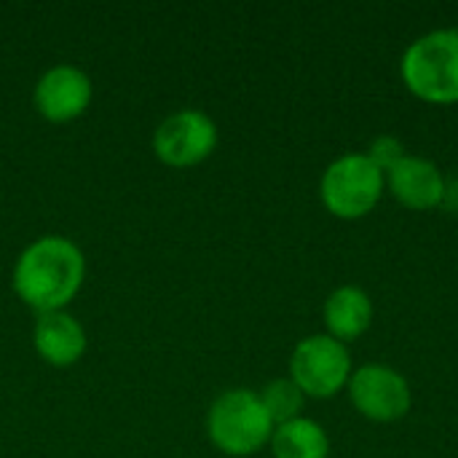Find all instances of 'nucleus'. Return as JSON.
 <instances>
[{
	"label": "nucleus",
	"mask_w": 458,
	"mask_h": 458,
	"mask_svg": "<svg viewBox=\"0 0 458 458\" xmlns=\"http://www.w3.org/2000/svg\"><path fill=\"white\" fill-rule=\"evenodd\" d=\"M86 279V258L67 236H40L21 250L13 263L11 284L16 298L38 314L64 311L81 293Z\"/></svg>",
	"instance_id": "nucleus-1"
},
{
	"label": "nucleus",
	"mask_w": 458,
	"mask_h": 458,
	"mask_svg": "<svg viewBox=\"0 0 458 458\" xmlns=\"http://www.w3.org/2000/svg\"><path fill=\"white\" fill-rule=\"evenodd\" d=\"M405 86L424 102H458V27H440L416 38L400 62Z\"/></svg>",
	"instance_id": "nucleus-2"
},
{
	"label": "nucleus",
	"mask_w": 458,
	"mask_h": 458,
	"mask_svg": "<svg viewBox=\"0 0 458 458\" xmlns=\"http://www.w3.org/2000/svg\"><path fill=\"white\" fill-rule=\"evenodd\" d=\"M207 435L225 456H252L271 443L274 421L258 392L231 389L207 413Z\"/></svg>",
	"instance_id": "nucleus-3"
},
{
	"label": "nucleus",
	"mask_w": 458,
	"mask_h": 458,
	"mask_svg": "<svg viewBox=\"0 0 458 458\" xmlns=\"http://www.w3.org/2000/svg\"><path fill=\"white\" fill-rule=\"evenodd\" d=\"M386 188V174L365 156L346 153L335 158L319 182V196L327 212L341 220H357L376 209Z\"/></svg>",
	"instance_id": "nucleus-4"
},
{
	"label": "nucleus",
	"mask_w": 458,
	"mask_h": 458,
	"mask_svg": "<svg viewBox=\"0 0 458 458\" xmlns=\"http://www.w3.org/2000/svg\"><path fill=\"white\" fill-rule=\"evenodd\" d=\"M354 368L346 344L333 335H309L303 338L290 357V378L301 386L306 397H333L344 386H349Z\"/></svg>",
	"instance_id": "nucleus-5"
},
{
	"label": "nucleus",
	"mask_w": 458,
	"mask_h": 458,
	"mask_svg": "<svg viewBox=\"0 0 458 458\" xmlns=\"http://www.w3.org/2000/svg\"><path fill=\"white\" fill-rule=\"evenodd\" d=\"M217 148V123L204 110H177L153 131V153L166 166H196Z\"/></svg>",
	"instance_id": "nucleus-6"
},
{
	"label": "nucleus",
	"mask_w": 458,
	"mask_h": 458,
	"mask_svg": "<svg viewBox=\"0 0 458 458\" xmlns=\"http://www.w3.org/2000/svg\"><path fill=\"white\" fill-rule=\"evenodd\" d=\"M346 389H349L354 408L365 419L381 421V424L403 419L413 403L411 384L405 381V376L381 362H368L357 368Z\"/></svg>",
	"instance_id": "nucleus-7"
},
{
	"label": "nucleus",
	"mask_w": 458,
	"mask_h": 458,
	"mask_svg": "<svg viewBox=\"0 0 458 458\" xmlns=\"http://www.w3.org/2000/svg\"><path fill=\"white\" fill-rule=\"evenodd\" d=\"M91 97H94L91 78L75 64L48 67L38 78L32 91L35 110L51 123H67L81 118L89 110Z\"/></svg>",
	"instance_id": "nucleus-8"
},
{
	"label": "nucleus",
	"mask_w": 458,
	"mask_h": 458,
	"mask_svg": "<svg viewBox=\"0 0 458 458\" xmlns=\"http://www.w3.org/2000/svg\"><path fill=\"white\" fill-rule=\"evenodd\" d=\"M386 188L408 209H432L445 201L448 180L440 166L421 156H405L386 172Z\"/></svg>",
	"instance_id": "nucleus-9"
},
{
	"label": "nucleus",
	"mask_w": 458,
	"mask_h": 458,
	"mask_svg": "<svg viewBox=\"0 0 458 458\" xmlns=\"http://www.w3.org/2000/svg\"><path fill=\"white\" fill-rule=\"evenodd\" d=\"M32 346L38 357L54 368H70L86 354V330L67 311L38 314L32 330Z\"/></svg>",
	"instance_id": "nucleus-10"
},
{
	"label": "nucleus",
	"mask_w": 458,
	"mask_h": 458,
	"mask_svg": "<svg viewBox=\"0 0 458 458\" xmlns=\"http://www.w3.org/2000/svg\"><path fill=\"white\" fill-rule=\"evenodd\" d=\"M325 327L335 341H354L373 325V301L362 287L344 284L325 301Z\"/></svg>",
	"instance_id": "nucleus-11"
},
{
	"label": "nucleus",
	"mask_w": 458,
	"mask_h": 458,
	"mask_svg": "<svg viewBox=\"0 0 458 458\" xmlns=\"http://www.w3.org/2000/svg\"><path fill=\"white\" fill-rule=\"evenodd\" d=\"M271 454L274 458H327L330 456V437L314 419H293L287 424L274 427L271 435Z\"/></svg>",
	"instance_id": "nucleus-12"
},
{
	"label": "nucleus",
	"mask_w": 458,
	"mask_h": 458,
	"mask_svg": "<svg viewBox=\"0 0 458 458\" xmlns=\"http://www.w3.org/2000/svg\"><path fill=\"white\" fill-rule=\"evenodd\" d=\"M260 400H263L274 427H279V424H287L293 419H301L306 394L301 392V386L293 378H274L260 392Z\"/></svg>",
	"instance_id": "nucleus-13"
},
{
	"label": "nucleus",
	"mask_w": 458,
	"mask_h": 458,
	"mask_svg": "<svg viewBox=\"0 0 458 458\" xmlns=\"http://www.w3.org/2000/svg\"><path fill=\"white\" fill-rule=\"evenodd\" d=\"M365 156L386 174L392 166H397V164L405 158V145H403V140H397L394 134H381V137H376V140L370 142V148H368Z\"/></svg>",
	"instance_id": "nucleus-14"
}]
</instances>
